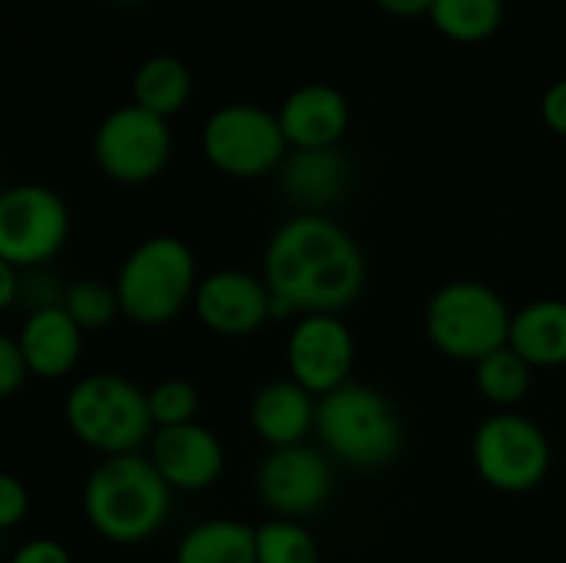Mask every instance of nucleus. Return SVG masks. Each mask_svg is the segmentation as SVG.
<instances>
[{"label":"nucleus","mask_w":566,"mask_h":563,"mask_svg":"<svg viewBox=\"0 0 566 563\" xmlns=\"http://www.w3.org/2000/svg\"><path fill=\"white\" fill-rule=\"evenodd\" d=\"M262 279L282 315H342L368 282L365 252L332 216L295 212L265 242Z\"/></svg>","instance_id":"obj_1"},{"label":"nucleus","mask_w":566,"mask_h":563,"mask_svg":"<svg viewBox=\"0 0 566 563\" xmlns=\"http://www.w3.org/2000/svg\"><path fill=\"white\" fill-rule=\"evenodd\" d=\"M172 488L156 471L149 455L99 458L83 481V518L96 538L109 544H146L172 514Z\"/></svg>","instance_id":"obj_2"},{"label":"nucleus","mask_w":566,"mask_h":563,"mask_svg":"<svg viewBox=\"0 0 566 563\" xmlns=\"http://www.w3.org/2000/svg\"><path fill=\"white\" fill-rule=\"evenodd\" d=\"M315 435L322 451L352 471L391 468L405 451V425L388 395L348 382L318 398Z\"/></svg>","instance_id":"obj_3"},{"label":"nucleus","mask_w":566,"mask_h":563,"mask_svg":"<svg viewBox=\"0 0 566 563\" xmlns=\"http://www.w3.org/2000/svg\"><path fill=\"white\" fill-rule=\"evenodd\" d=\"M199 279L202 275L189 242L179 236H149L126 252L113 289L126 322L139 329H163L192 309Z\"/></svg>","instance_id":"obj_4"},{"label":"nucleus","mask_w":566,"mask_h":563,"mask_svg":"<svg viewBox=\"0 0 566 563\" xmlns=\"http://www.w3.org/2000/svg\"><path fill=\"white\" fill-rule=\"evenodd\" d=\"M63 421L83 448L103 458L139 455L156 435L149 392L116 372H93L73 382L63 402Z\"/></svg>","instance_id":"obj_5"},{"label":"nucleus","mask_w":566,"mask_h":563,"mask_svg":"<svg viewBox=\"0 0 566 563\" xmlns=\"http://www.w3.org/2000/svg\"><path fill=\"white\" fill-rule=\"evenodd\" d=\"M514 312L484 282L458 279L441 285L424 305V335L451 362L478 365L511 345Z\"/></svg>","instance_id":"obj_6"},{"label":"nucleus","mask_w":566,"mask_h":563,"mask_svg":"<svg viewBox=\"0 0 566 563\" xmlns=\"http://www.w3.org/2000/svg\"><path fill=\"white\" fill-rule=\"evenodd\" d=\"M199 149L206 163L222 176L262 179L282 169L292 146L275 110H265L259 103H226L206 116Z\"/></svg>","instance_id":"obj_7"},{"label":"nucleus","mask_w":566,"mask_h":563,"mask_svg":"<svg viewBox=\"0 0 566 563\" xmlns=\"http://www.w3.org/2000/svg\"><path fill=\"white\" fill-rule=\"evenodd\" d=\"M478 478L501 494H527L551 475V441L544 428L521 411L488 415L471 441Z\"/></svg>","instance_id":"obj_8"},{"label":"nucleus","mask_w":566,"mask_h":563,"mask_svg":"<svg viewBox=\"0 0 566 563\" xmlns=\"http://www.w3.org/2000/svg\"><path fill=\"white\" fill-rule=\"evenodd\" d=\"M70 239V209L43 183H20L0 196V262L20 272L53 262Z\"/></svg>","instance_id":"obj_9"},{"label":"nucleus","mask_w":566,"mask_h":563,"mask_svg":"<svg viewBox=\"0 0 566 563\" xmlns=\"http://www.w3.org/2000/svg\"><path fill=\"white\" fill-rule=\"evenodd\" d=\"M172 156V129L169 119L126 103L106 113L93 133V159L96 169L119 186H146L153 183Z\"/></svg>","instance_id":"obj_10"},{"label":"nucleus","mask_w":566,"mask_h":563,"mask_svg":"<svg viewBox=\"0 0 566 563\" xmlns=\"http://www.w3.org/2000/svg\"><path fill=\"white\" fill-rule=\"evenodd\" d=\"M332 461L312 445L275 448L255 468V494L272 518L305 521L332 501Z\"/></svg>","instance_id":"obj_11"},{"label":"nucleus","mask_w":566,"mask_h":563,"mask_svg":"<svg viewBox=\"0 0 566 563\" xmlns=\"http://www.w3.org/2000/svg\"><path fill=\"white\" fill-rule=\"evenodd\" d=\"M289 378L315 398H325L352 382L355 335L342 315H302L285 342Z\"/></svg>","instance_id":"obj_12"},{"label":"nucleus","mask_w":566,"mask_h":563,"mask_svg":"<svg viewBox=\"0 0 566 563\" xmlns=\"http://www.w3.org/2000/svg\"><path fill=\"white\" fill-rule=\"evenodd\" d=\"M192 312L206 332L222 338H245L275 319V302L262 275L242 269H216L199 279Z\"/></svg>","instance_id":"obj_13"},{"label":"nucleus","mask_w":566,"mask_h":563,"mask_svg":"<svg viewBox=\"0 0 566 563\" xmlns=\"http://www.w3.org/2000/svg\"><path fill=\"white\" fill-rule=\"evenodd\" d=\"M149 461L172 491L199 494L209 491L226 471V448L212 428L192 421L176 428H156L149 441Z\"/></svg>","instance_id":"obj_14"},{"label":"nucleus","mask_w":566,"mask_h":563,"mask_svg":"<svg viewBox=\"0 0 566 563\" xmlns=\"http://www.w3.org/2000/svg\"><path fill=\"white\" fill-rule=\"evenodd\" d=\"M279 176L282 196L298 206V212L328 216L332 206H338L355 183L352 159L342 153V146L328 149H289Z\"/></svg>","instance_id":"obj_15"},{"label":"nucleus","mask_w":566,"mask_h":563,"mask_svg":"<svg viewBox=\"0 0 566 563\" xmlns=\"http://www.w3.org/2000/svg\"><path fill=\"white\" fill-rule=\"evenodd\" d=\"M282 133L292 149H328L342 146L352 126L348 96L332 83H305L295 86L282 106L275 110Z\"/></svg>","instance_id":"obj_16"},{"label":"nucleus","mask_w":566,"mask_h":563,"mask_svg":"<svg viewBox=\"0 0 566 563\" xmlns=\"http://www.w3.org/2000/svg\"><path fill=\"white\" fill-rule=\"evenodd\" d=\"M83 329L66 315L63 305L30 312L17 329V345L27 358V368L40 382H56L76 372L83 358Z\"/></svg>","instance_id":"obj_17"},{"label":"nucleus","mask_w":566,"mask_h":563,"mask_svg":"<svg viewBox=\"0 0 566 563\" xmlns=\"http://www.w3.org/2000/svg\"><path fill=\"white\" fill-rule=\"evenodd\" d=\"M315 418H318V398L292 378L262 385L249 405L252 435L269 451L305 445V438L315 435Z\"/></svg>","instance_id":"obj_18"},{"label":"nucleus","mask_w":566,"mask_h":563,"mask_svg":"<svg viewBox=\"0 0 566 563\" xmlns=\"http://www.w3.org/2000/svg\"><path fill=\"white\" fill-rule=\"evenodd\" d=\"M511 348L531 368L566 365V299H537L514 312Z\"/></svg>","instance_id":"obj_19"},{"label":"nucleus","mask_w":566,"mask_h":563,"mask_svg":"<svg viewBox=\"0 0 566 563\" xmlns=\"http://www.w3.org/2000/svg\"><path fill=\"white\" fill-rule=\"evenodd\" d=\"M172 563H259L255 528L232 518L192 524L176 544Z\"/></svg>","instance_id":"obj_20"},{"label":"nucleus","mask_w":566,"mask_h":563,"mask_svg":"<svg viewBox=\"0 0 566 563\" xmlns=\"http://www.w3.org/2000/svg\"><path fill=\"white\" fill-rule=\"evenodd\" d=\"M192 100V70L172 53L146 56L133 73V103L169 119Z\"/></svg>","instance_id":"obj_21"},{"label":"nucleus","mask_w":566,"mask_h":563,"mask_svg":"<svg viewBox=\"0 0 566 563\" xmlns=\"http://www.w3.org/2000/svg\"><path fill=\"white\" fill-rule=\"evenodd\" d=\"M534 372L537 368L507 345L474 365V385L494 411H517L534 388Z\"/></svg>","instance_id":"obj_22"},{"label":"nucleus","mask_w":566,"mask_h":563,"mask_svg":"<svg viewBox=\"0 0 566 563\" xmlns=\"http://www.w3.org/2000/svg\"><path fill=\"white\" fill-rule=\"evenodd\" d=\"M504 0H431L428 20L451 43H484L504 23Z\"/></svg>","instance_id":"obj_23"},{"label":"nucleus","mask_w":566,"mask_h":563,"mask_svg":"<svg viewBox=\"0 0 566 563\" xmlns=\"http://www.w3.org/2000/svg\"><path fill=\"white\" fill-rule=\"evenodd\" d=\"M259 563H318V541L302 521L269 518L255 528Z\"/></svg>","instance_id":"obj_24"},{"label":"nucleus","mask_w":566,"mask_h":563,"mask_svg":"<svg viewBox=\"0 0 566 563\" xmlns=\"http://www.w3.org/2000/svg\"><path fill=\"white\" fill-rule=\"evenodd\" d=\"M63 309L83 332H103L123 315L116 289L99 279H80V282L66 285Z\"/></svg>","instance_id":"obj_25"},{"label":"nucleus","mask_w":566,"mask_h":563,"mask_svg":"<svg viewBox=\"0 0 566 563\" xmlns=\"http://www.w3.org/2000/svg\"><path fill=\"white\" fill-rule=\"evenodd\" d=\"M149 411L156 428L192 425L199 415V392L186 378H163L149 388Z\"/></svg>","instance_id":"obj_26"},{"label":"nucleus","mask_w":566,"mask_h":563,"mask_svg":"<svg viewBox=\"0 0 566 563\" xmlns=\"http://www.w3.org/2000/svg\"><path fill=\"white\" fill-rule=\"evenodd\" d=\"M27 378H33V375L27 368V358H23L17 338L13 335H3L0 338V395L3 398H13L27 385Z\"/></svg>","instance_id":"obj_27"},{"label":"nucleus","mask_w":566,"mask_h":563,"mask_svg":"<svg viewBox=\"0 0 566 563\" xmlns=\"http://www.w3.org/2000/svg\"><path fill=\"white\" fill-rule=\"evenodd\" d=\"M30 514V491L17 475H3L0 478V528L13 531L17 524H23Z\"/></svg>","instance_id":"obj_28"},{"label":"nucleus","mask_w":566,"mask_h":563,"mask_svg":"<svg viewBox=\"0 0 566 563\" xmlns=\"http://www.w3.org/2000/svg\"><path fill=\"white\" fill-rule=\"evenodd\" d=\"M10 563H73V557L63 544H56L50 538H33L13 551Z\"/></svg>","instance_id":"obj_29"},{"label":"nucleus","mask_w":566,"mask_h":563,"mask_svg":"<svg viewBox=\"0 0 566 563\" xmlns=\"http://www.w3.org/2000/svg\"><path fill=\"white\" fill-rule=\"evenodd\" d=\"M541 116H544V126L557 136L566 139V76H560L557 83L547 86L544 100H541Z\"/></svg>","instance_id":"obj_30"},{"label":"nucleus","mask_w":566,"mask_h":563,"mask_svg":"<svg viewBox=\"0 0 566 563\" xmlns=\"http://www.w3.org/2000/svg\"><path fill=\"white\" fill-rule=\"evenodd\" d=\"M20 292H23V272L17 265L0 262V309L10 312L20 305Z\"/></svg>","instance_id":"obj_31"},{"label":"nucleus","mask_w":566,"mask_h":563,"mask_svg":"<svg viewBox=\"0 0 566 563\" xmlns=\"http://www.w3.org/2000/svg\"><path fill=\"white\" fill-rule=\"evenodd\" d=\"M371 3L381 7V10L391 13V17H401V20L428 17V7H431V0H371Z\"/></svg>","instance_id":"obj_32"},{"label":"nucleus","mask_w":566,"mask_h":563,"mask_svg":"<svg viewBox=\"0 0 566 563\" xmlns=\"http://www.w3.org/2000/svg\"><path fill=\"white\" fill-rule=\"evenodd\" d=\"M116 3H143V0H116Z\"/></svg>","instance_id":"obj_33"}]
</instances>
